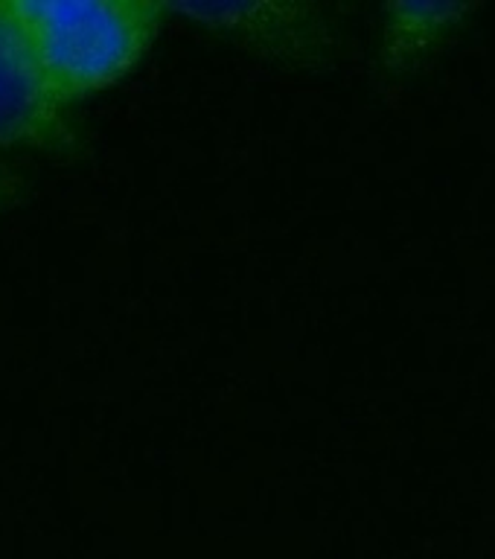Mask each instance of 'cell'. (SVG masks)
I'll return each mask as SVG.
<instances>
[{
    "mask_svg": "<svg viewBox=\"0 0 495 559\" xmlns=\"http://www.w3.org/2000/svg\"><path fill=\"white\" fill-rule=\"evenodd\" d=\"M173 15L192 21L213 38L286 70H332L344 52V35L330 7L309 0H231L169 3Z\"/></svg>",
    "mask_w": 495,
    "mask_h": 559,
    "instance_id": "obj_2",
    "label": "cell"
},
{
    "mask_svg": "<svg viewBox=\"0 0 495 559\" xmlns=\"http://www.w3.org/2000/svg\"><path fill=\"white\" fill-rule=\"evenodd\" d=\"M76 155L79 131L26 41L12 0H0V152Z\"/></svg>",
    "mask_w": 495,
    "mask_h": 559,
    "instance_id": "obj_3",
    "label": "cell"
},
{
    "mask_svg": "<svg viewBox=\"0 0 495 559\" xmlns=\"http://www.w3.org/2000/svg\"><path fill=\"white\" fill-rule=\"evenodd\" d=\"M481 12L479 3H432V0H391L379 17V73L405 82L426 70Z\"/></svg>",
    "mask_w": 495,
    "mask_h": 559,
    "instance_id": "obj_4",
    "label": "cell"
},
{
    "mask_svg": "<svg viewBox=\"0 0 495 559\" xmlns=\"http://www.w3.org/2000/svg\"><path fill=\"white\" fill-rule=\"evenodd\" d=\"M26 192V178L17 169L0 160V210L12 207Z\"/></svg>",
    "mask_w": 495,
    "mask_h": 559,
    "instance_id": "obj_5",
    "label": "cell"
},
{
    "mask_svg": "<svg viewBox=\"0 0 495 559\" xmlns=\"http://www.w3.org/2000/svg\"><path fill=\"white\" fill-rule=\"evenodd\" d=\"M26 41L61 105L117 85L173 15L155 0H12Z\"/></svg>",
    "mask_w": 495,
    "mask_h": 559,
    "instance_id": "obj_1",
    "label": "cell"
}]
</instances>
